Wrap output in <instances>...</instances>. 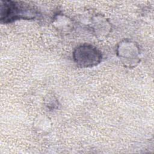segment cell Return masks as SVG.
<instances>
[{"label": "cell", "mask_w": 154, "mask_h": 154, "mask_svg": "<svg viewBox=\"0 0 154 154\" xmlns=\"http://www.w3.org/2000/svg\"><path fill=\"white\" fill-rule=\"evenodd\" d=\"M76 61L82 66H92L99 63L101 58L100 52L92 46L84 45L78 48L75 52Z\"/></svg>", "instance_id": "obj_2"}, {"label": "cell", "mask_w": 154, "mask_h": 154, "mask_svg": "<svg viewBox=\"0 0 154 154\" xmlns=\"http://www.w3.org/2000/svg\"><path fill=\"white\" fill-rule=\"evenodd\" d=\"M1 2V19L4 22H11L17 19L34 18L35 13L32 9L23 5L19 3L12 1H5Z\"/></svg>", "instance_id": "obj_1"}]
</instances>
